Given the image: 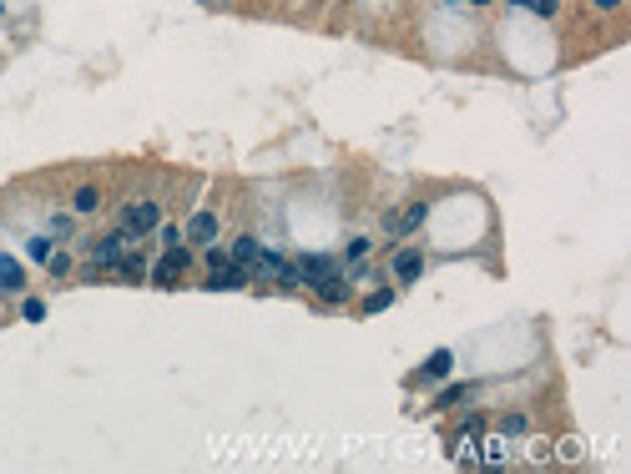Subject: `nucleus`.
<instances>
[{
  "mask_svg": "<svg viewBox=\"0 0 631 474\" xmlns=\"http://www.w3.org/2000/svg\"><path fill=\"white\" fill-rule=\"evenodd\" d=\"M187 263H192V252H187V247L177 243V247H167V257H162V263H152V268H146V277H152L157 288H177V277L187 273Z\"/></svg>",
  "mask_w": 631,
  "mask_h": 474,
  "instance_id": "1",
  "label": "nucleus"
},
{
  "mask_svg": "<svg viewBox=\"0 0 631 474\" xmlns=\"http://www.w3.org/2000/svg\"><path fill=\"white\" fill-rule=\"evenodd\" d=\"M126 243H132V232H107L101 243H91V268H116L121 263V252H126Z\"/></svg>",
  "mask_w": 631,
  "mask_h": 474,
  "instance_id": "2",
  "label": "nucleus"
},
{
  "mask_svg": "<svg viewBox=\"0 0 631 474\" xmlns=\"http://www.w3.org/2000/svg\"><path fill=\"white\" fill-rule=\"evenodd\" d=\"M121 227L132 232V237L157 232V227H162V207H157V202H132V207H126V217H121Z\"/></svg>",
  "mask_w": 631,
  "mask_h": 474,
  "instance_id": "3",
  "label": "nucleus"
},
{
  "mask_svg": "<svg viewBox=\"0 0 631 474\" xmlns=\"http://www.w3.org/2000/svg\"><path fill=\"white\" fill-rule=\"evenodd\" d=\"M202 288H207V293H238V288H248V268H243V263H222V268L207 273Z\"/></svg>",
  "mask_w": 631,
  "mask_h": 474,
  "instance_id": "4",
  "label": "nucleus"
},
{
  "mask_svg": "<svg viewBox=\"0 0 631 474\" xmlns=\"http://www.w3.org/2000/svg\"><path fill=\"white\" fill-rule=\"evenodd\" d=\"M313 293H319V298H324V303H349V293H353V283H349V277H344L339 268H333V273H324V277H319V283H313Z\"/></svg>",
  "mask_w": 631,
  "mask_h": 474,
  "instance_id": "5",
  "label": "nucleus"
},
{
  "mask_svg": "<svg viewBox=\"0 0 631 474\" xmlns=\"http://www.w3.org/2000/svg\"><path fill=\"white\" fill-rule=\"evenodd\" d=\"M293 268H298L303 288H313V283H319L324 273H333V257H324V252H303V257H298V263H293Z\"/></svg>",
  "mask_w": 631,
  "mask_h": 474,
  "instance_id": "6",
  "label": "nucleus"
},
{
  "mask_svg": "<svg viewBox=\"0 0 631 474\" xmlns=\"http://www.w3.org/2000/svg\"><path fill=\"white\" fill-rule=\"evenodd\" d=\"M419 273H425V252H419V247L394 252V277H399V283H414Z\"/></svg>",
  "mask_w": 631,
  "mask_h": 474,
  "instance_id": "7",
  "label": "nucleus"
},
{
  "mask_svg": "<svg viewBox=\"0 0 631 474\" xmlns=\"http://www.w3.org/2000/svg\"><path fill=\"white\" fill-rule=\"evenodd\" d=\"M0 288L6 293H26V268L15 257H0Z\"/></svg>",
  "mask_w": 631,
  "mask_h": 474,
  "instance_id": "8",
  "label": "nucleus"
},
{
  "mask_svg": "<svg viewBox=\"0 0 631 474\" xmlns=\"http://www.w3.org/2000/svg\"><path fill=\"white\" fill-rule=\"evenodd\" d=\"M187 237H192V243H213V237H218V217H213V212H192Z\"/></svg>",
  "mask_w": 631,
  "mask_h": 474,
  "instance_id": "9",
  "label": "nucleus"
},
{
  "mask_svg": "<svg viewBox=\"0 0 631 474\" xmlns=\"http://www.w3.org/2000/svg\"><path fill=\"white\" fill-rule=\"evenodd\" d=\"M450 369H455V353H450V349H434V353L425 358V369H419V379H445Z\"/></svg>",
  "mask_w": 631,
  "mask_h": 474,
  "instance_id": "10",
  "label": "nucleus"
},
{
  "mask_svg": "<svg viewBox=\"0 0 631 474\" xmlns=\"http://www.w3.org/2000/svg\"><path fill=\"white\" fill-rule=\"evenodd\" d=\"M258 273H263V277H273V283H278V277L288 273V257H283V252H268V247H263V252H258Z\"/></svg>",
  "mask_w": 631,
  "mask_h": 474,
  "instance_id": "11",
  "label": "nucleus"
},
{
  "mask_svg": "<svg viewBox=\"0 0 631 474\" xmlns=\"http://www.w3.org/2000/svg\"><path fill=\"white\" fill-rule=\"evenodd\" d=\"M258 252H263V243H258V237H238V243H233V252H227V257H233V263H258Z\"/></svg>",
  "mask_w": 631,
  "mask_h": 474,
  "instance_id": "12",
  "label": "nucleus"
},
{
  "mask_svg": "<svg viewBox=\"0 0 631 474\" xmlns=\"http://www.w3.org/2000/svg\"><path fill=\"white\" fill-rule=\"evenodd\" d=\"M116 273H121V277H146V257H137V252H121Z\"/></svg>",
  "mask_w": 631,
  "mask_h": 474,
  "instance_id": "13",
  "label": "nucleus"
},
{
  "mask_svg": "<svg viewBox=\"0 0 631 474\" xmlns=\"http://www.w3.org/2000/svg\"><path fill=\"white\" fill-rule=\"evenodd\" d=\"M389 303H394V288H374V293L364 298V313H384Z\"/></svg>",
  "mask_w": 631,
  "mask_h": 474,
  "instance_id": "14",
  "label": "nucleus"
},
{
  "mask_svg": "<svg viewBox=\"0 0 631 474\" xmlns=\"http://www.w3.org/2000/svg\"><path fill=\"white\" fill-rule=\"evenodd\" d=\"M459 399H470V383H450V389H445V394L434 399V408H455Z\"/></svg>",
  "mask_w": 631,
  "mask_h": 474,
  "instance_id": "15",
  "label": "nucleus"
},
{
  "mask_svg": "<svg viewBox=\"0 0 631 474\" xmlns=\"http://www.w3.org/2000/svg\"><path fill=\"white\" fill-rule=\"evenodd\" d=\"M71 207H76V212H96V207H101V192H96V187H81Z\"/></svg>",
  "mask_w": 631,
  "mask_h": 474,
  "instance_id": "16",
  "label": "nucleus"
},
{
  "mask_svg": "<svg viewBox=\"0 0 631 474\" xmlns=\"http://www.w3.org/2000/svg\"><path fill=\"white\" fill-rule=\"evenodd\" d=\"M51 243H56V237H31V243H26V252H31V257H36V263H46V257H51V252H56V247H51Z\"/></svg>",
  "mask_w": 631,
  "mask_h": 474,
  "instance_id": "17",
  "label": "nucleus"
},
{
  "mask_svg": "<svg viewBox=\"0 0 631 474\" xmlns=\"http://www.w3.org/2000/svg\"><path fill=\"white\" fill-rule=\"evenodd\" d=\"M20 318H26V323H40V318H46V303H40V298H26V303H20Z\"/></svg>",
  "mask_w": 631,
  "mask_h": 474,
  "instance_id": "18",
  "label": "nucleus"
},
{
  "mask_svg": "<svg viewBox=\"0 0 631 474\" xmlns=\"http://www.w3.org/2000/svg\"><path fill=\"white\" fill-rule=\"evenodd\" d=\"M46 268H51V277H66V273H71V257H66V252H51Z\"/></svg>",
  "mask_w": 631,
  "mask_h": 474,
  "instance_id": "19",
  "label": "nucleus"
},
{
  "mask_svg": "<svg viewBox=\"0 0 631 474\" xmlns=\"http://www.w3.org/2000/svg\"><path fill=\"white\" fill-rule=\"evenodd\" d=\"M425 212H429L425 202H414V207L404 212V222H399V227H419V222H425Z\"/></svg>",
  "mask_w": 631,
  "mask_h": 474,
  "instance_id": "20",
  "label": "nucleus"
},
{
  "mask_svg": "<svg viewBox=\"0 0 631 474\" xmlns=\"http://www.w3.org/2000/svg\"><path fill=\"white\" fill-rule=\"evenodd\" d=\"M525 10H535V15H556V0H520Z\"/></svg>",
  "mask_w": 631,
  "mask_h": 474,
  "instance_id": "21",
  "label": "nucleus"
},
{
  "mask_svg": "<svg viewBox=\"0 0 631 474\" xmlns=\"http://www.w3.org/2000/svg\"><path fill=\"white\" fill-rule=\"evenodd\" d=\"M485 459H490V464L505 459V439H485Z\"/></svg>",
  "mask_w": 631,
  "mask_h": 474,
  "instance_id": "22",
  "label": "nucleus"
},
{
  "mask_svg": "<svg viewBox=\"0 0 631 474\" xmlns=\"http://www.w3.org/2000/svg\"><path fill=\"white\" fill-rule=\"evenodd\" d=\"M364 252H369V237H353V243H349V263H359Z\"/></svg>",
  "mask_w": 631,
  "mask_h": 474,
  "instance_id": "23",
  "label": "nucleus"
},
{
  "mask_svg": "<svg viewBox=\"0 0 631 474\" xmlns=\"http://www.w3.org/2000/svg\"><path fill=\"white\" fill-rule=\"evenodd\" d=\"M222 263H233V257H227L222 247H207V268H222Z\"/></svg>",
  "mask_w": 631,
  "mask_h": 474,
  "instance_id": "24",
  "label": "nucleus"
},
{
  "mask_svg": "<svg viewBox=\"0 0 631 474\" xmlns=\"http://www.w3.org/2000/svg\"><path fill=\"white\" fill-rule=\"evenodd\" d=\"M505 434H525V414H510V419H505Z\"/></svg>",
  "mask_w": 631,
  "mask_h": 474,
  "instance_id": "25",
  "label": "nucleus"
},
{
  "mask_svg": "<svg viewBox=\"0 0 631 474\" xmlns=\"http://www.w3.org/2000/svg\"><path fill=\"white\" fill-rule=\"evenodd\" d=\"M51 232L56 237H71V217H51Z\"/></svg>",
  "mask_w": 631,
  "mask_h": 474,
  "instance_id": "26",
  "label": "nucleus"
},
{
  "mask_svg": "<svg viewBox=\"0 0 631 474\" xmlns=\"http://www.w3.org/2000/svg\"><path fill=\"white\" fill-rule=\"evenodd\" d=\"M596 6H601V10H616V6H621V0H596Z\"/></svg>",
  "mask_w": 631,
  "mask_h": 474,
  "instance_id": "27",
  "label": "nucleus"
},
{
  "mask_svg": "<svg viewBox=\"0 0 631 474\" xmlns=\"http://www.w3.org/2000/svg\"><path fill=\"white\" fill-rule=\"evenodd\" d=\"M470 6H490V0H470Z\"/></svg>",
  "mask_w": 631,
  "mask_h": 474,
  "instance_id": "28",
  "label": "nucleus"
},
{
  "mask_svg": "<svg viewBox=\"0 0 631 474\" xmlns=\"http://www.w3.org/2000/svg\"><path fill=\"white\" fill-rule=\"evenodd\" d=\"M450 6H459V0H450Z\"/></svg>",
  "mask_w": 631,
  "mask_h": 474,
  "instance_id": "29",
  "label": "nucleus"
},
{
  "mask_svg": "<svg viewBox=\"0 0 631 474\" xmlns=\"http://www.w3.org/2000/svg\"><path fill=\"white\" fill-rule=\"evenodd\" d=\"M0 10H6V6H0Z\"/></svg>",
  "mask_w": 631,
  "mask_h": 474,
  "instance_id": "30",
  "label": "nucleus"
}]
</instances>
